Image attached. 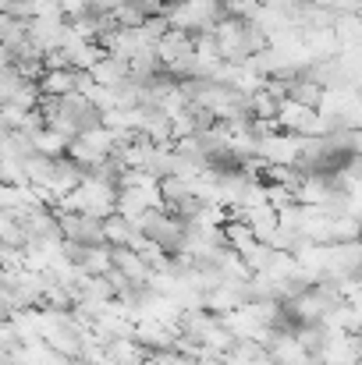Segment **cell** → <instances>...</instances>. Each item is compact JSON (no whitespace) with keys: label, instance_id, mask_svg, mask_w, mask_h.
I'll return each instance as SVG.
<instances>
[{"label":"cell","instance_id":"cell-7","mask_svg":"<svg viewBox=\"0 0 362 365\" xmlns=\"http://www.w3.org/2000/svg\"><path fill=\"white\" fill-rule=\"evenodd\" d=\"M29 138H32V149H36V153H43V156H64L68 138H64V135H57L54 128H46V124H43V128H39V131H32Z\"/></svg>","mask_w":362,"mask_h":365},{"label":"cell","instance_id":"cell-5","mask_svg":"<svg viewBox=\"0 0 362 365\" xmlns=\"http://www.w3.org/2000/svg\"><path fill=\"white\" fill-rule=\"evenodd\" d=\"M89 75H93L96 86H111V89H114L121 82H128V61H121L114 53H100V57L93 61Z\"/></svg>","mask_w":362,"mask_h":365},{"label":"cell","instance_id":"cell-1","mask_svg":"<svg viewBox=\"0 0 362 365\" xmlns=\"http://www.w3.org/2000/svg\"><path fill=\"white\" fill-rule=\"evenodd\" d=\"M64 32H68V18H64V14H36V18L25 21V39H29L39 53L57 50L61 39H64Z\"/></svg>","mask_w":362,"mask_h":365},{"label":"cell","instance_id":"cell-6","mask_svg":"<svg viewBox=\"0 0 362 365\" xmlns=\"http://www.w3.org/2000/svg\"><path fill=\"white\" fill-rule=\"evenodd\" d=\"M79 269L89 273V277H104L111 269V245H86L82 259H79Z\"/></svg>","mask_w":362,"mask_h":365},{"label":"cell","instance_id":"cell-2","mask_svg":"<svg viewBox=\"0 0 362 365\" xmlns=\"http://www.w3.org/2000/svg\"><path fill=\"white\" fill-rule=\"evenodd\" d=\"M54 118H64V121L75 128V135H79V131H89V128H96V124H104V114L96 110V103H93L86 93H68V96H61Z\"/></svg>","mask_w":362,"mask_h":365},{"label":"cell","instance_id":"cell-4","mask_svg":"<svg viewBox=\"0 0 362 365\" xmlns=\"http://www.w3.org/2000/svg\"><path fill=\"white\" fill-rule=\"evenodd\" d=\"M146 348L128 334V337H111V341H104V359L114 365H146Z\"/></svg>","mask_w":362,"mask_h":365},{"label":"cell","instance_id":"cell-3","mask_svg":"<svg viewBox=\"0 0 362 365\" xmlns=\"http://www.w3.org/2000/svg\"><path fill=\"white\" fill-rule=\"evenodd\" d=\"M111 266L118 269V273H124L135 287H146V280H149V262L142 259V252L139 248H128V245H114L111 248Z\"/></svg>","mask_w":362,"mask_h":365}]
</instances>
